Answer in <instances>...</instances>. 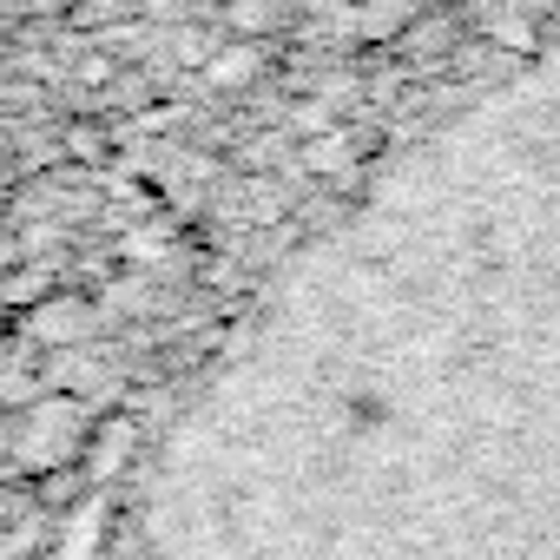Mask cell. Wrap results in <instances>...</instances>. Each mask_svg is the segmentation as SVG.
Returning <instances> with one entry per match:
<instances>
[{
  "label": "cell",
  "mask_w": 560,
  "mask_h": 560,
  "mask_svg": "<svg viewBox=\"0 0 560 560\" xmlns=\"http://www.w3.org/2000/svg\"><path fill=\"white\" fill-rule=\"evenodd\" d=\"M257 67H264V54H257V47H231V54H211V86H244Z\"/></svg>",
  "instance_id": "obj_1"
},
{
  "label": "cell",
  "mask_w": 560,
  "mask_h": 560,
  "mask_svg": "<svg viewBox=\"0 0 560 560\" xmlns=\"http://www.w3.org/2000/svg\"><path fill=\"white\" fill-rule=\"evenodd\" d=\"M270 21H284V0H237L231 8V27H244V34H257Z\"/></svg>",
  "instance_id": "obj_3"
},
{
  "label": "cell",
  "mask_w": 560,
  "mask_h": 560,
  "mask_svg": "<svg viewBox=\"0 0 560 560\" xmlns=\"http://www.w3.org/2000/svg\"><path fill=\"white\" fill-rule=\"evenodd\" d=\"M34 330H40V337H80V330H86V311H80V304H47Z\"/></svg>",
  "instance_id": "obj_2"
}]
</instances>
